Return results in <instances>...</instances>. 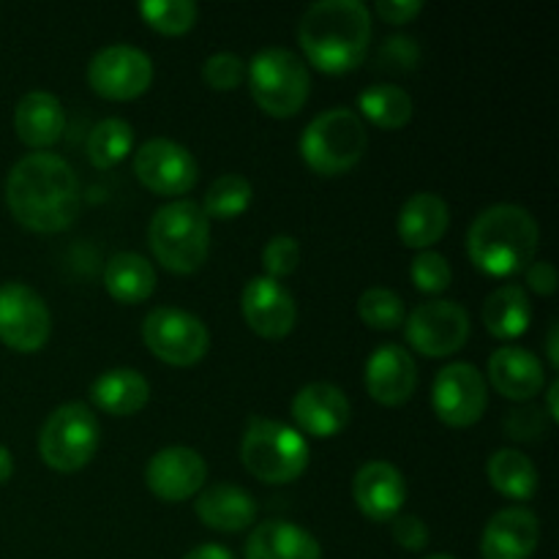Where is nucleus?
<instances>
[{
  "label": "nucleus",
  "mask_w": 559,
  "mask_h": 559,
  "mask_svg": "<svg viewBox=\"0 0 559 559\" xmlns=\"http://www.w3.org/2000/svg\"><path fill=\"white\" fill-rule=\"evenodd\" d=\"M486 475H489L491 489L516 502L533 500L540 484L538 467L533 464V459L527 453L516 451V448H502V451L491 453L489 464H486Z\"/></svg>",
  "instance_id": "29"
},
{
  "label": "nucleus",
  "mask_w": 559,
  "mask_h": 559,
  "mask_svg": "<svg viewBox=\"0 0 559 559\" xmlns=\"http://www.w3.org/2000/svg\"><path fill=\"white\" fill-rule=\"evenodd\" d=\"M540 227L522 205H491L467 229V254L486 276H516L538 257Z\"/></svg>",
  "instance_id": "3"
},
{
  "label": "nucleus",
  "mask_w": 559,
  "mask_h": 559,
  "mask_svg": "<svg viewBox=\"0 0 559 559\" xmlns=\"http://www.w3.org/2000/svg\"><path fill=\"white\" fill-rule=\"evenodd\" d=\"M11 473H14V459H11L9 448L0 445V486L11 478Z\"/></svg>",
  "instance_id": "46"
},
{
  "label": "nucleus",
  "mask_w": 559,
  "mask_h": 559,
  "mask_svg": "<svg viewBox=\"0 0 559 559\" xmlns=\"http://www.w3.org/2000/svg\"><path fill=\"white\" fill-rule=\"evenodd\" d=\"M140 16L164 36H183L197 25L200 9L194 0H142Z\"/></svg>",
  "instance_id": "33"
},
{
  "label": "nucleus",
  "mask_w": 559,
  "mask_h": 559,
  "mask_svg": "<svg viewBox=\"0 0 559 559\" xmlns=\"http://www.w3.org/2000/svg\"><path fill=\"white\" fill-rule=\"evenodd\" d=\"M524 273H527V284L533 293L551 295L557 289V271L551 262L538 260V262H533V265H530Z\"/></svg>",
  "instance_id": "42"
},
{
  "label": "nucleus",
  "mask_w": 559,
  "mask_h": 559,
  "mask_svg": "<svg viewBox=\"0 0 559 559\" xmlns=\"http://www.w3.org/2000/svg\"><path fill=\"white\" fill-rule=\"evenodd\" d=\"M420 11H424L420 0H380L377 3V14L385 22H391V25H407Z\"/></svg>",
  "instance_id": "41"
},
{
  "label": "nucleus",
  "mask_w": 559,
  "mask_h": 559,
  "mask_svg": "<svg viewBox=\"0 0 559 559\" xmlns=\"http://www.w3.org/2000/svg\"><path fill=\"white\" fill-rule=\"evenodd\" d=\"M104 287L118 304L136 306L151 298L156 289V271L136 251H118L104 267Z\"/></svg>",
  "instance_id": "27"
},
{
  "label": "nucleus",
  "mask_w": 559,
  "mask_h": 559,
  "mask_svg": "<svg viewBox=\"0 0 559 559\" xmlns=\"http://www.w3.org/2000/svg\"><path fill=\"white\" fill-rule=\"evenodd\" d=\"M102 445V426L96 413L82 402L60 404L44 424L38 453L55 473H76L96 456Z\"/></svg>",
  "instance_id": "8"
},
{
  "label": "nucleus",
  "mask_w": 559,
  "mask_h": 559,
  "mask_svg": "<svg viewBox=\"0 0 559 559\" xmlns=\"http://www.w3.org/2000/svg\"><path fill=\"white\" fill-rule=\"evenodd\" d=\"M246 82L257 107L271 118H293L309 102V69L284 47L260 49L251 63H246Z\"/></svg>",
  "instance_id": "7"
},
{
  "label": "nucleus",
  "mask_w": 559,
  "mask_h": 559,
  "mask_svg": "<svg viewBox=\"0 0 559 559\" xmlns=\"http://www.w3.org/2000/svg\"><path fill=\"white\" fill-rule=\"evenodd\" d=\"M183 559H235V555L218 544H202L197 549H191Z\"/></svg>",
  "instance_id": "43"
},
{
  "label": "nucleus",
  "mask_w": 559,
  "mask_h": 559,
  "mask_svg": "<svg viewBox=\"0 0 559 559\" xmlns=\"http://www.w3.org/2000/svg\"><path fill=\"white\" fill-rule=\"evenodd\" d=\"M409 347L426 358H448L469 338V314L456 300H429L404 317Z\"/></svg>",
  "instance_id": "10"
},
{
  "label": "nucleus",
  "mask_w": 559,
  "mask_h": 559,
  "mask_svg": "<svg viewBox=\"0 0 559 559\" xmlns=\"http://www.w3.org/2000/svg\"><path fill=\"white\" fill-rule=\"evenodd\" d=\"M557 333H559V328H557V322H555V325L549 328V336H546V353H549V364H551V369H557V366H559Z\"/></svg>",
  "instance_id": "45"
},
{
  "label": "nucleus",
  "mask_w": 559,
  "mask_h": 559,
  "mask_svg": "<svg viewBox=\"0 0 559 559\" xmlns=\"http://www.w3.org/2000/svg\"><path fill=\"white\" fill-rule=\"evenodd\" d=\"M358 317L374 331H396L404 325V309L402 295L393 293L388 287H369L358 298Z\"/></svg>",
  "instance_id": "34"
},
{
  "label": "nucleus",
  "mask_w": 559,
  "mask_h": 559,
  "mask_svg": "<svg viewBox=\"0 0 559 559\" xmlns=\"http://www.w3.org/2000/svg\"><path fill=\"white\" fill-rule=\"evenodd\" d=\"M366 391L382 407H402L418 388L415 358L399 344H380L366 360Z\"/></svg>",
  "instance_id": "19"
},
{
  "label": "nucleus",
  "mask_w": 559,
  "mask_h": 559,
  "mask_svg": "<svg viewBox=\"0 0 559 559\" xmlns=\"http://www.w3.org/2000/svg\"><path fill=\"white\" fill-rule=\"evenodd\" d=\"M145 484L158 500L186 502L207 484V464L202 453L186 445H169L153 453L145 467Z\"/></svg>",
  "instance_id": "15"
},
{
  "label": "nucleus",
  "mask_w": 559,
  "mask_h": 559,
  "mask_svg": "<svg viewBox=\"0 0 559 559\" xmlns=\"http://www.w3.org/2000/svg\"><path fill=\"white\" fill-rule=\"evenodd\" d=\"M194 511L205 527L218 533H243L254 524L257 502L240 486L211 484L197 495Z\"/></svg>",
  "instance_id": "23"
},
{
  "label": "nucleus",
  "mask_w": 559,
  "mask_h": 559,
  "mask_svg": "<svg viewBox=\"0 0 559 559\" xmlns=\"http://www.w3.org/2000/svg\"><path fill=\"white\" fill-rule=\"evenodd\" d=\"M240 309L251 331L262 338H284L298 322V304L282 282L267 276L251 278L240 295Z\"/></svg>",
  "instance_id": "16"
},
{
  "label": "nucleus",
  "mask_w": 559,
  "mask_h": 559,
  "mask_svg": "<svg viewBox=\"0 0 559 559\" xmlns=\"http://www.w3.org/2000/svg\"><path fill=\"white\" fill-rule=\"evenodd\" d=\"M246 559H322L320 540L284 519L257 524L246 540Z\"/></svg>",
  "instance_id": "25"
},
{
  "label": "nucleus",
  "mask_w": 559,
  "mask_h": 559,
  "mask_svg": "<svg viewBox=\"0 0 559 559\" xmlns=\"http://www.w3.org/2000/svg\"><path fill=\"white\" fill-rule=\"evenodd\" d=\"M533 322V306L530 295L519 284H502L495 293H489L484 304V325L495 338L511 342L527 333Z\"/></svg>",
  "instance_id": "28"
},
{
  "label": "nucleus",
  "mask_w": 559,
  "mask_h": 559,
  "mask_svg": "<svg viewBox=\"0 0 559 559\" xmlns=\"http://www.w3.org/2000/svg\"><path fill=\"white\" fill-rule=\"evenodd\" d=\"M202 80L213 87V91H235L246 82V63L233 52H216L202 63Z\"/></svg>",
  "instance_id": "37"
},
{
  "label": "nucleus",
  "mask_w": 559,
  "mask_h": 559,
  "mask_svg": "<svg viewBox=\"0 0 559 559\" xmlns=\"http://www.w3.org/2000/svg\"><path fill=\"white\" fill-rule=\"evenodd\" d=\"M52 333V314L33 287L0 284V342L14 353H38Z\"/></svg>",
  "instance_id": "11"
},
{
  "label": "nucleus",
  "mask_w": 559,
  "mask_h": 559,
  "mask_svg": "<svg viewBox=\"0 0 559 559\" xmlns=\"http://www.w3.org/2000/svg\"><path fill=\"white\" fill-rule=\"evenodd\" d=\"M557 396H559V380H551L549 388H546V415H549L551 424H555V420H559Z\"/></svg>",
  "instance_id": "44"
},
{
  "label": "nucleus",
  "mask_w": 559,
  "mask_h": 559,
  "mask_svg": "<svg viewBox=\"0 0 559 559\" xmlns=\"http://www.w3.org/2000/svg\"><path fill=\"white\" fill-rule=\"evenodd\" d=\"M489 382L500 396L530 402L546 388V371L538 355L524 347H500L489 358Z\"/></svg>",
  "instance_id": "21"
},
{
  "label": "nucleus",
  "mask_w": 559,
  "mask_h": 559,
  "mask_svg": "<svg viewBox=\"0 0 559 559\" xmlns=\"http://www.w3.org/2000/svg\"><path fill=\"white\" fill-rule=\"evenodd\" d=\"M300 265V246L293 235H273L262 251V267L267 278H287L298 271Z\"/></svg>",
  "instance_id": "36"
},
{
  "label": "nucleus",
  "mask_w": 559,
  "mask_h": 559,
  "mask_svg": "<svg viewBox=\"0 0 559 559\" xmlns=\"http://www.w3.org/2000/svg\"><path fill=\"white\" fill-rule=\"evenodd\" d=\"M353 497L358 511L371 522H393L407 502V480L391 462H366L353 478Z\"/></svg>",
  "instance_id": "18"
},
{
  "label": "nucleus",
  "mask_w": 559,
  "mask_h": 559,
  "mask_svg": "<svg viewBox=\"0 0 559 559\" xmlns=\"http://www.w3.org/2000/svg\"><path fill=\"white\" fill-rule=\"evenodd\" d=\"M380 60L382 63H388V69L409 71V69H415V63L420 60V49L413 38L393 36V38H388L385 47L380 49Z\"/></svg>",
  "instance_id": "40"
},
{
  "label": "nucleus",
  "mask_w": 559,
  "mask_h": 559,
  "mask_svg": "<svg viewBox=\"0 0 559 559\" xmlns=\"http://www.w3.org/2000/svg\"><path fill=\"white\" fill-rule=\"evenodd\" d=\"M451 227V207L435 191H418L399 211V238L407 249L429 251Z\"/></svg>",
  "instance_id": "24"
},
{
  "label": "nucleus",
  "mask_w": 559,
  "mask_h": 559,
  "mask_svg": "<svg viewBox=\"0 0 559 559\" xmlns=\"http://www.w3.org/2000/svg\"><path fill=\"white\" fill-rule=\"evenodd\" d=\"M549 426H551L549 415H546L540 407L513 409V413H508V418H506L508 437H511V440H519V442L544 440L546 431H549Z\"/></svg>",
  "instance_id": "38"
},
{
  "label": "nucleus",
  "mask_w": 559,
  "mask_h": 559,
  "mask_svg": "<svg viewBox=\"0 0 559 559\" xmlns=\"http://www.w3.org/2000/svg\"><path fill=\"white\" fill-rule=\"evenodd\" d=\"M147 243L167 271L194 273L211 254V222L197 202L173 200L153 213Z\"/></svg>",
  "instance_id": "4"
},
{
  "label": "nucleus",
  "mask_w": 559,
  "mask_h": 559,
  "mask_svg": "<svg viewBox=\"0 0 559 559\" xmlns=\"http://www.w3.org/2000/svg\"><path fill=\"white\" fill-rule=\"evenodd\" d=\"M243 467L262 484H293L309 467V442L293 426L271 418H251L240 442Z\"/></svg>",
  "instance_id": "5"
},
{
  "label": "nucleus",
  "mask_w": 559,
  "mask_h": 559,
  "mask_svg": "<svg viewBox=\"0 0 559 559\" xmlns=\"http://www.w3.org/2000/svg\"><path fill=\"white\" fill-rule=\"evenodd\" d=\"M134 175L153 194L183 197L194 189L200 167L189 147L156 136L134 153Z\"/></svg>",
  "instance_id": "14"
},
{
  "label": "nucleus",
  "mask_w": 559,
  "mask_h": 559,
  "mask_svg": "<svg viewBox=\"0 0 559 559\" xmlns=\"http://www.w3.org/2000/svg\"><path fill=\"white\" fill-rule=\"evenodd\" d=\"M5 205L33 233H63L80 216V178L58 153H27L9 169Z\"/></svg>",
  "instance_id": "1"
},
{
  "label": "nucleus",
  "mask_w": 559,
  "mask_h": 559,
  "mask_svg": "<svg viewBox=\"0 0 559 559\" xmlns=\"http://www.w3.org/2000/svg\"><path fill=\"white\" fill-rule=\"evenodd\" d=\"M393 540L407 551H420L429 544V527L415 513H399L393 519Z\"/></svg>",
  "instance_id": "39"
},
{
  "label": "nucleus",
  "mask_w": 559,
  "mask_h": 559,
  "mask_svg": "<svg viewBox=\"0 0 559 559\" xmlns=\"http://www.w3.org/2000/svg\"><path fill=\"white\" fill-rule=\"evenodd\" d=\"M289 413L300 435L331 440L347 429L353 407H349L347 393L333 382H309L295 393Z\"/></svg>",
  "instance_id": "17"
},
{
  "label": "nucleus",
  "mask_w": 559,
  "mask_h": 559,
  "mask_svg": "<svg viewBox=\"0 0 559 559\" xmlns=\"http://www.w3.org/2000/svg\"><path fill=\"white\" fill-rule=\"evenodd\" d=\"M358 109L366 120L380 129L399 131L413 120V96L391 82H377L360 93Z\"/></svg>",
  "instance_id": "30"
},
{
  "label": "nucleus",
  "mask_w": 559,
  "mask_h": 559,
  "mask_svg": "<svg viewBox=\"0 0 559 559\" xmlns=\"http://www.w3.org/2000/svg\"><path fill=\"white\" fill-rule=\"evenodd\" d=\"M409 278L415 287L426 295H440L451 287L453 271L451 262L440 254V251H418L415 260L409 262Z\"/></svg>",
  "instance_id": "35"
},
{
  "label": "nucleus",
  "mask_w": 559,
  "mask_h": 559,
  "mask_svg": "<svg viewBox=\"0 0 559 559\" xmlns=\"http://www.w3.org/2000/svg\"><path fill=\"white\" fill-rule=\"evenodd\" d=\"M87 82L93 93L109 102H129L142 96L153 82V60L145 49L131 44H109L87 63Z\"/></svg>",
  "instance_id": "12"
},
{
  "label": "nucleus",
  "mask_w": 559,
  "mask_h": 559,
  "mask_svg": "<svg viewBox=\"0 0 559 559\" xmlns=\"http://www.w3.org/2000/svg\"><path fill=\"white\" fill-rule=\"evenodd\" d=\"M540 544V522L527 508H502L480 535L484 559H530Z\"/></svg>",
  "instance_id": "20"
},
{
  "label": "nucleus",
  "mask_w": 559,
  "mask_h": 559,
  "mask_svg": "<svg viewBox=\"0 0 559 559\" xmlns=\"http://www.w3.org/2000/svg\"><path fill=\"white\" fill-rule=\"evenodd\" d=\"M306 60L325 74L358 69L371 44V14L360 0H320L298 22Z\"/></svg>",
  "instance_id": "2"
},
{
  "label": "nucleus",
  "mask_w": 559,
  "mask_h": 559,
  "mask_svg": "<svg viewBox=\"0 0 559 559\" xmlns=\"http://www.w3.org/2000/svg\"><path fill=\"white\" fill-rule=\"evenodd\" d=\"M147 399H151V382L131 366L104 371L91 385V402L112 418L136 415L145 407Z\"/></svg>",
  "instance_id": "26"
},
{
  "label": "nucleus",
  "mask_w": 559,
  "mask_h": 559,
  "mask_svg": "<svg viewBox=\"0 0 559 559\" xmlns=\"http://www.w3.org/2000/svg\"><path fill=\"white\" fill-rule=\"evenodd\" d=\"M429 559H456V557H451V555H435V557H429Z\"/></svg>",
  "instance_id": "47"
},
{
  "label": "nucleus",
  "mask_w": 559,
  "mask_h": 559,
  "mask_svg": "<svg viewBox=\"0 0 559 559\" xmlns=\"http://www.w3.org/2000/svg\"><path fill=\"white\" fill-rule=\"evenodd\" d=\"M369 134L355 109L333 107L317 115L300 134V156L317 175H344L364 158Z\"/></svg>",
  "instance_id": "6"
},
{
  "label": "nucleus",
  "mask_w": 559,
  "mask_h": 559,
  "mask_svg": "<svg viewBox=\"0 0 559 559\" xmlns=\"http://www.w3.org/2000/svg\"><path fill=\"white\" fill-rule=\"evenodd\" d=\"M142 342L162 364L186 369L200 364L211 349L205 322L178 306H158L142 322Z\"/></svg>",
  "instance_id": "9"
},
{
  "label": "nucleus",
  "mask_w": 559,
  "mask_h": 559,
  "mask_svg": "<svg viewBox=\"0 0 559 559\" xmlns=\"http://www.w3.org/2000/svg\"><path fill=\"white\" fill-rule=\"evenodd\" d=\"M131 147H134V129L123 118L102 120V123L93 126L91 136H87V156H91L93 167L98 169L120 164L129 156Z\"/></svg>",
  "instance_id": "31"
},
{
  "label": "nucleus",
  "mask_w": 559,
  "mask_h": 559,
  "mask_svg": "<svg viewBox=\"0 0 559 559\" xmlns=\"http://www.w3.org/2000/svg\"><path fill=\"white\" fill-rule=\"evenodd\" d=\"M16 136L33 151H47L63 136L66 109L49 91H31L14 109Z\"/></svg>",
  "instance_id": "22"
},
{
  "label": "nucleus",
  "mask_w": 559,
  "mask_h": 559,
  "mask_svg": "<svg viewBox=\"0 0 559 559\" xmlns=\"http://www.w3.org/2000/svg\"><path fill=\"white\" fill-rule=\"evenodd\" d=\"M251 197H254V189H251L249 180L238 173H227L218 175V178L213 180L200 207L207 216V222H211V218L229 222V218H238L240 213L249 211Z\"/></svg>",
  "instance_id": "32"
},
{
  "label": "nucleus",
  "mask_w": 559,
  "mask_h": 559,
  "mask_svg": "<svg viewBox=\"0 0 559 559\" xmlns=\"http://www.w3.org/2000/svg\"><path fill=\"white\" fill-rule=\"evenodd\" d=\"M435 415L451 429H467L484 418L489 407V385L473 364H451L437 371L431 385Z\"/></svg>",
  "instance_id": "13"
}]
</instances>
